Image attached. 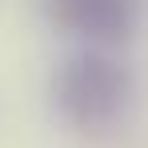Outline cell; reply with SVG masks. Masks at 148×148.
<instances>
[{
	"label": "cell",
	"instance_id": "obj_1",
	"mask_svg": "<svg viewBox=\"0 0 148 148\" xmlns=\"http://www.w3.org/2000/svg\"><path fill=\"white\" fill-rule=\"evenodd\" d=\"M132 96V72L104 48L76 52L72 60L60 64L52 80L56 112L76 128H108L128 108Z\"/></svg>",
	"mask_w": 148,
	"mask_h": 148
},
{
	"label": "cell",
	"instance_id": "obj_2",
	"mask_svg": "<svg viewBox=\"0 0 148 148\" xmlns=\"http://www.w3.org/2000/svg\"><path fill=\"white\" fill-rule=\"evenodd\" d=\"M48 16L56 28L108 48V44H124L136 32L140 4L136 0H48Z\"/></svg>",
	"mask_w": 148,
	"mask_h": 148
}]
</instances>
